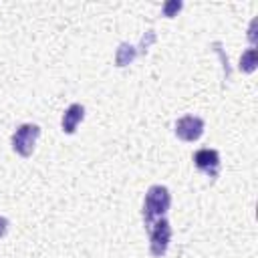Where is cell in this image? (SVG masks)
I'll return each instance as SVG.
<instances>
[{
  "label": "cell",
  "mask_w": 258,
  "mask_h": 258,
  "mask_svg": "<svg viewBox=\"0 0 258 258\" xmlns=\"http://www.w3.org/2000/svg\"><path fill=\"white\" fill-rule=\"evenodd\" d=\"M171 206V194L165 185H151L145 194V200H143V210H141V216H143V224H145V230H149L153 226L155 220L163 218L165 212L169 210Z\"/></svg>",
  "instance_id": "6da1fadb"
},
{
  "label": "cell",
  "mask_w": 258,
  "mask_h": 258,
  "mask_svg": "<svg viewBox=\"0 0 258 258\" xmlns=\"http://www.w3.org/2000/svg\"><path fill=\"white\" fill-rule=\"evenodd\" d=\"M40 135V127L36 123H22L12 133V149L20 157H30L36 145V139Z\"/></svg>",
  "instance_id": "7a4b0ae2"
},
{
  "label": "cell",
  "mask_w": 258,
  "mask_h": 258,
  "mask_svg": "<svg viewBox=\"0 0 258 258\" xmlns=\"http://www.w3.org/2000/svg\"><path fill=\"white\" fill-rule=\"evenodd\" d=\"M149 232V252L155 258L165 256L169 242H171V226L165 218H159L153 222V226L147 230Z\"/></svg>",
  "instance_id": "3957f363"
},
{
  "label": "cell",
  "mask_w": 258,
  "mask_h": 258,
  "mask_svg": "<svg viewBox=\"0 0 258 258\" xmlns=\"http://www.w3.org/2000/svg\"><path fill=\"white\" fill-rule=\"evenodd\" d=\"M204 119L202 117H196V115H183L175 121V135L177 139L181 141H187V143H194L198 141L202 135H204Z\"/></svg>",
  "instance_id": "277c9868"
},
{
  "label": "cell",
  "mask_w": 258,
  "mask_h": 258,
  "mask_svg": "<svg viewBox=\"0 0 258 258\" xmlns=\"http://www.w3.org/2000/svg\"><path fill=\"white\" fill-rule=\"evenodd\" d=\"M194 163L196 167L206 173L208 177H218L220 173V153L216 149H210V147H202L194 153Z\"/></svg>",
  "instance_id": "5b68a950"
},
{
  "label": "cell",
  "mask_w": 258,
  "mask_h": 258,
  "mask_svg": "<svg viewBox=\"0 0 258 258\" xmlns=\"http://www.w3.org/2000/svg\"><path fill=\"white\" fill-rule=\"evenodd\" d=\"M85 117V107L81 103H73L67 107V111L62 113V119H60V125H62V131L67 135H73L77 131V125L83 121Z\"/></svg>",
  "instance_id": "8992f818"
},
{
  "label": "cell",
  "mask_w": 258,
  "mask_h": 258,
  "mask_svg": "<svg viewBox=\"0 0 258 258\" xmlns=\"http://www.w3.org/2000/svg\"><path fill=\"white\" fill-rule=\"evenodd\" d=\"M137 54L139 52H137L135 46H131L129 42H121L117 46V52H115V64L117 67H127V64H131L135 60Z\"/></svg>",
  "instance_id": "52a82bcc"
},
{
  "label": "cell",
  "mask_w": 258,
  "mask_h": 258,
  "mask_svg": "<svg viewBox=\"0 0 258 258\" xmlns=\"http://www.w3.org/2000/svg\"><path fill=\"white\" fill-rule=\"evenodd\" d=\"M256 64H258V48L256 46H250L242 52L240 56V71L242 73H254L256 71Z\"/></svg>",
  "instance_id": "ba28073f"
},
{
  "label": "cell",
  "mask_w": 258,
  "mask_h": 258,
  "mask_svg": "<svg viewBox=\"0 0 258 258\" xmlns=\"http://www.w3.org/2000/svg\"><path fill=\"white\" fill-rule=\"evenodd\" d=\"M183 8V4H181V0H167V2H163V6H161V14L165 16V18H173V16H177V12Z\"/></svg>",
  "instance_id": "9c48e42d"
},
{
  "label": "cell",
  "mask_w": 258,
  "mask_h": 258,
  "mask_svg": "<svg viewBox=\"0 0 258 258\" xmlns=\"http://www.w3.org/2000/svg\"><path fill=\"white\" fill-rule=\"evenodd\" d=\"M155 40V30H147L145 32V36L141 38V48H139V54H143V52H147V48H149V44Z\"/></svg>",
  "instance_id": "30bf717a"
},
{
  "label": "cell",
  "mask_w": 258,
  "mask_h": 258,
  "mask_svg": "<svg viewBox=\"0 0 258 258\" xmlns=\"http://www.w3.org/2000/svg\"><path fill=\"white\" fill-rule=\"evenodd\" d=\"M248 40H250L252 46L256 44V18L250 22V28H248Z\"/></svg>",
  "instance_id": "8fae6325"
},
{
  "label": "cell",
  "mask_w": 258,
  "mask_h": 258,
  "mask_svg": "<svg viewBox=\"0 0 258 258\" xmlns=\"http://www.w3.org/2000/svg\"><path fill=\"white\" fill-rule=\"evenodd\" d=\"M6 232H8V220H6L4 216H0V238H2Z\"/></svg>",
  "instance_id": "7c38bea8"
}]
</instances>
